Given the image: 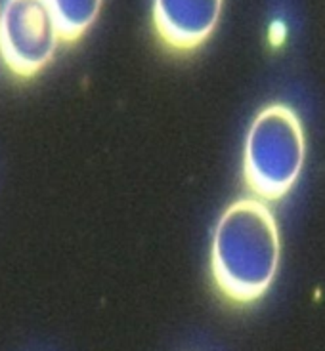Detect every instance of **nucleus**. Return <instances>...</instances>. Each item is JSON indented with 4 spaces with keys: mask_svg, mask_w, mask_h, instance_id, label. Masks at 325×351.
I'll use <instances>...</instances> for the list:
<instances>
[{
    "mask_svg": "<svg viewBox=\"0 0 325 351\" xmlns=\"http://www.w3.org/2000/svg\"><path fill=\"white\" fill-rule=\"evenodd\" d=\"M282 262L273 212L260 199H239L220 214L211 243V269L224 296L255 302L272 287Z\"/></svg>",
    "mask_w": 325,
    "mask_h": 351,
    "instance_id": "obj_1",
    "label": "nucleus"
},
{
    "mask_svg": "<svg viewBox=\"0 0 325 351\" xmlns=\"http://www.w3.org/2000/svg\"><path fill=\"white\" fill-rule=\"evenodd\" d=\"M306 158V138L299 114L285 104L258 111L243 147V174L249 189L266 201H278L299 182Z\"/></svg>",
    "mask_w": 325,
    "mask_h": 351,
    "instance_id": "obj_2",
    "label": "nucleus"
},
{
    "mask_svg": "<svg viewBox=\"0 0 325 351\" xmlns=\"http://www.w3.org/2000/svg\"><path fill=\"white\" fill-rule=\"evenodd\" d=\"M60 35L46 0H6L0 12V58L10 73L31 79L52 62Z\"/></svg>",
    "mask_w": 325,
    "mask_h": 351,
    "instance_id": "obj_3",
    "label": "nucleus"
},
{
    "mask_svg": "<svg viewBox=\"0 0 325 351\" xmlns=\"http://www.w3.org/2000/svg\"><path fill=\"white\" fill-rule=\"evenodd\" d=\"M224 0H153L151 19L159 40L176 52H192L216 31Z\"/></svg>",
    "mask_w": 325,
    "mask_h": 351,
    "instance_id": "obj_4",
    "label": "nucleus"
},
{
    "mask_svg": "<svg viewBox=\"0 0 325 351\" xmlns=\"http://www.w3.org/2000/svg\"><path fill=\"white\" fill-rule=\"evenodd\" d=\"M60 43H77L100 16L104 0H46Z\"/></svg>",
    "mask_w": 325,
    "mask_h": 351,
    "instance_id": "obj_5",
    "label": "nucleus"
}]
</instances>
